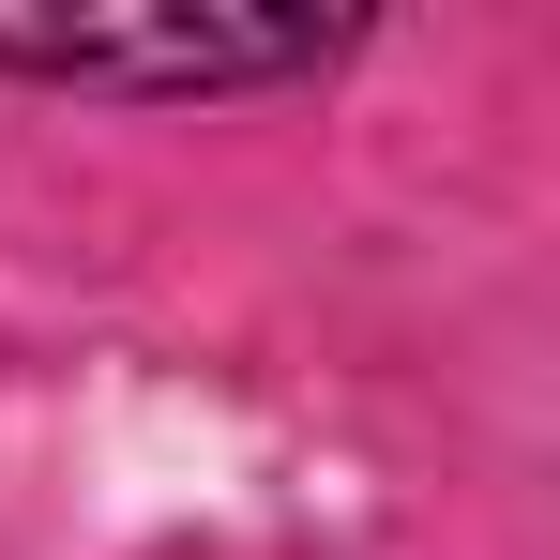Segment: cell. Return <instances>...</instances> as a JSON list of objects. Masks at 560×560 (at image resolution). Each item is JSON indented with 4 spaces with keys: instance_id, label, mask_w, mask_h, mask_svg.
<instances>
[{
    "instance_id": "1",
    "label": "cell",
    "mask_w": 560,
    "mask_h": 560,
    "mask_svg": "<svg viewBox=\"0 0 560 560\" xmlns=\"http://www.w3.org/2000/svg\"><path fill=\"white\" fill-rule=\"evenodd\" d=\"M334 46L349 15H0V61L77 77V92H228V77H288Z\"/></svg>"
}]
</instances>
